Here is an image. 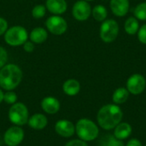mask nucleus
Wrapping results in <instances>:
<instances>
[{"instance_id":"nucleus-1","label":"nucleus","mask_w":146,"mask_h":146,"mask_svg":"<svg viewBox=\"0 0 146 146\" xmlns=\"http://www.w3.org/2000/svg\"><path fill=\"white\" fill-rule=\"evenodd\" d=\"M123 119V111L120 105L108 104L102 106L97 114L98 127L105 131L113 130Z\"/></svg>"},{"instance_id":"nucleus-2","label":"nucleus","mask_w":146,"mask_h":146,"mask_svg":"<svg viewBox=\"0 0 146 146\" xmlns=\"http://www.w3.org/2000/svg\"><path fill=\"white\" fill-rule=\"evenodd\" d=\"M22 70L14 63L5 64L0 69V86L6 91H13L22 80Z\"/></svg>"},{"instance_id":"nucleus-3","label":"nucleus","mask_w":146,"mask_h":146,"mask_svg":"<svg viewBox=\"0 0 146 146\" xmlns=\"http://www.w3.org/2000/svg\"><path fill=\"white\" fill-rule=\"evenodd\" d=\"M75 133L80 139L85 142H92L98 139L99 127L93 121L88 118H81L75 124Z\"/></svg>"},{"instance_id":"nucleus-4","label":"nucleus","mask_w":146,"mask_h":146,"mask_svg":"<svg viewBox=\"0 0 146 146\" xmlns=\"http://www.w3.org/2000/svg\"><path fill=\"white\" fill-rule=\"evenodd\" d=\"M3 36L5 43L10 46L22 45L29 37L27 30L22 26H13L9 27Z\"/></svg>"},{"instance_id":"nucleus-5","label":"nucleus","mask_w":146,"mask_h":146,"mask_svg":"<svg viewBox=\"0 0 146 146\" xmlns=\"http://www.w3.org/2000/svg\"><path fill=\"white\" fill-rule=\"evenodd\" d=\"M9 120L15 126H24L29 119V111L23 103H15L9 110Z\"/></svg>"},{"instance_id":"nucleus-6","label":"nucleus","mask_w":146,"mask_h":146,"mask_svg":"<svg viewBox=\"0 0 146 146\" xmlns=\"http://www.w3.org/2000/svg\"><path fill=\"white\" fill-rule=\"evenodd\" d=\"M119 31L118 22L114 19H108L102 22L99 29V36L103 42L110 44L117 38Z\"/></svg>"},{"instance_id":"nucleus-7","label":"nucleus","mask_w":146,"mask_h":146,"mask_svg":"<svg viewBox=\"0 0 146 146\" xmlns=\"http://www.w3.org/2000/svg\"><path fill=\"white\" fill-rule=\"evenodd\" d=\"M45 27L48 32H50V33L56 36H60L67 32L68 22L61 15H53L48 17V19L46 20Z\"/></svg>"},{"instance_id":"nucleus-8","label":"nucleus","mask_w":146,"mask_h":146,"mask_svg":"<svg viewBox=\"0 0 146 146\" xmlns=\"http://www.w3.org/2000/svg\"><path fill=\"white\" fill-rule=\"evenodd\" d=\"M126 86L130 94L135 96L139 95L145 90L146 79L140 74H133L127 79Z\"/></svg>"},{"instance_id":"nucleus-9","label":"nucleus","mask_w":146,"mask_h":146,"mask_svg":"<svg viewBox=\"0 0 146 146\" xmlns=\"http://www.w3.org/2000/svg\"><path fill=\"white\" fill-rule=\"evenodd\" d=\"M24 131L19 126L10 127L3 135V141L7 146H18L24 139Z\"/></svg>"},{"instance_id":"nucleus-10","label":"nucleus","mask_w":146,"mask_h":146,"mask_svg":"<svg viewBox=\"0 0 146 146\" xmlns=\"http://www.w3.org/2000/svg\"><path fill=\"white\" fill-rule=\"evenodd\" d=\"M72 15L78 21H85L92 15V7L89 2L78 0L72 8Z\"/></svg>"},{"instance_id":"nucleus-11","label":"nucleus","mask_w":146,"mask_h":146,"mask_svg":"<svg viewBox=\"0 0 146 146\" xmlns=\"http://www.w3.org/2000/svg\"><path fill=\"white\" fill-rule=\"evenodd\" d=\"M55 131L62 138H70L75 133V125L68 120L62 119L56 123Z\"/></svg>"},{"instance_id":"nucleus-12","label":"nucleus","mask_w":146,"mask_h":146,"mask_svg":"<svg viewBox=\"0 0 146 146\" xmlns=\"http://www.w3.org/2000/svg\"><path fill=\"white\" fill-rule=\"evenodd\" d=\"M110 7L115 16L123 17L129 11L130 3L129 0H110Z\"/></svg>"},{"instance_id":"nucleus-13","label":"nucleus","mask_w":146,"mask_h":146,"mask_svg":"<svg viewBox=\"0 0 146 146\" xmlns=\"http://www.w3.org/2000/svg\"><path fill=\"white\" fill-rule=\"evenodd\" d=\"M41 108L42 110L49 115H55L60 110V102L57 98L49 96L45 97L41 101Z\"/></svg>"},{"instance_id":"nucleus-14","label":"nucleus","mask_w":146,"mask_h":146,"mask_svg":"<svg viewBox=\"0 0 146 146\" xmlns=\"http://www.w3.org/2000/svg\"><path fill=\"white\" fill-rule=\"evenodd\" d=\"M45 7L51 14L61 15L67 11L68 3L66 0H46Z\"/></svg>"},{"instance_id":"nucleus-15","label":"nucleus","mask_w":146,"mask_h":146,"mask_svg":"<svg viewBox=\"0 0 146 146\" xmlns=\"http://www.w3.org/2000/svg\"><path fill=\"white\" fill-rule=\"evenodd\" d=\"M27 123L28 126L34 130H43L48 125V119L44 114L37 113L29 117Z\"/></svg>"},{"instance_id":"nucleus-16","label":"nucleus","mask_w":146,"mask_h":146,"mask_svg":"<svg viewBox=\"0 0 146 146\" xmlns=\"http://www.w3.org/2000/svg\"><path fill=\"white\" fill-rule=\"evenodd\" d=\"M114 136L120 140H125L128 139L133 133L132 126L127 122H120L114 129Z\"/></svg>"},{"instance_id":"nucleus-17","label":"nucleus","mask_w":146,"mask_h":146,"mask_svg":"<svg viewBox=\"0 0 146 146\" xmlns=\"http://www.w3.org/2000/svg\"><path fill=\"white\" fill-rule=\"evenodd\" d=\"M29 38L30 40L34 44H43L48 38V31L44 27H37L31 31Z\"/></svg>"},{"instance_id":"nucleus-18","label":"nucleus","mask_w":146,"mask_h":146,"mask_svg":"<svg viewBox=\"0 0 146 146\" xmlns=\"http://www.w3.org/2000/svg\"><path fill=\"white\" fill-rule=\"evenodd\" d=\"M63 92L70 97L76 96L80 91V83L75 79H68L62 85Z\"/></svg>"},{"instance_id":"nucleus-19","label":"nucleus","mask_w":146,"mask_h":146,"mask_svg":"<svg viewBox=\"0 0 146 146\" xmlns=\"http://www.w3.org/2000/svg\"><path fill=\"white\" fill-rule=\"evenodd\" d=\"M129 95H130V93L126 87H119V88L115 89L112 95L113 104H117V105L125 104L128 100Z\"/></svg>"},{"instance_id":"nucleus-20","label":"nucleus","mask_w":146,"mask_h":146,"mask_svg":"<svg viewBox=\"0 0 146 146\" xmlns=\"http://www.w3.org/2000/svg\"><path fill=\"white\" fill-rule=\"evenodd\" d=\"M139 21L137 18L134 16L128 17L125 23H124V30L128 35H134L137 34L139 29Z\"/></svg>"},{"instance_id":"nucleus-21","label":"nucleus","mask_w":146,"mask_h":146,"mask_svg":"<svg viewBox=\"0 0 146 146\" xmlns=\"http://www.w3.org/2000/svg\"><path fill=\"white\" fill-rule=\"evenodd\" d=\"M92 15L97 21L103 22L106 20L108 16V10L106 7L103 4H98L92 9Z\"/></svg>"},{"instance_id":"nucleus-22","label":"nucleus","mask_w":146,"mask_h":146,"mask_svg":"<svg viewBox=\"0 0 146 146\" xmlns=\"http://www.w3.org/2000/svg\"><path fill=\"white\" fill-rule=\"evenodd\" d=\"M134 17L139 21H146V2H142L136 5L133 10Z\"/></svg>"},{"instance_id":"nucleus-23","label":"nucleus","mask_w":146,"mask_h":146,"mask_svg":"<svg viewBox=\"0 0 146 146\" xmlns=\"http://www.w3.org/2000/svg\"><path fill=\"white\" fill-rule=\"evenodd\" d=\"M102 146H125L123 140L117 139L114 135H108L102 139Z\"/></svg>"},{"instance_id":"nucleus-24","label":"nucleus","mask_w":146,"mask_h":146,"mask_svg":"<svg viewBox=\"0 0 146 146\" xmlns=\"http://www.w3.org/2000/svg\"><path fill=\"white\" fill-rule=\"evenodd\" d=\"M46 7L44 4H37L32 9V16L35 19H41L46 14Z\"/></svg>"},{"instance_id":"nucleus-25","label":"nucleus","mask_w":146,"mask_h":146,"mask_svg":"<svg viewBox=\"0 0 146 146\" xmlns=\"http://www.w3.org/2000/svg\"><path fill=\"white\" fill-rule=\"evenodd\" d=\"M17 101V95L13 91H6L3 93V102L8 104H14Z\"/></svg>"},{"instance_id":"nucleus-26","label":"nucleus","mask_w":146,"mask_h":146,"mask_svg":"<svg viewBox=\"0 0 146 146\" xmlns=\"http://www.w3.org/2000/svg\"><path fill=\"white\" fill-rule=\"evenodd\" d=\"M137 35L139 41L143 44H146V23L139 27Z\"/></svg>"},{"instance_id":"nucleus-27","label":"nucleus","mask_w":146,"mask_h":146,"mask_svg":"<svg viewBox=\"0 0 146 146\" xmlns=\"http://www.w3.org/2000/svg\"><path fill=\"white\" fill-rule=\"evenodd\" d=\"M8 61V52L7 50L0 45V69L6 64Z\"/></svg>"},{"instance_id":"nucleus-28","label":"nucleus","mask_w":146,"mask_h":146,"mask_svg":"<svg viewBox=\"0 0 146 146\" xmlns=\"http://www.w3.org/2000/svg\"><path fill=\"white\" fill-rule=\"evenodd\" d=\"M64 146H88L87 142H85L81 139H73L68 141Z\"/></svg>"},{"instance_id":"nucleus-29","label":"nucleus","mask_w":146,"mask_h":146,"mask_svg":"<svg viewBox=\"0 0 146 146\" xmlns=\"http://www.w3.org/2000/svg\"><path fill=\"white\" fill-rule=\"evenodd\" d=\"M35 44L34 43H33L31 40L30 41H28V40H27L22 45H23V50L26 51V52H27V53H30V52H33V50H34V49H35V45H34Z\"/></svg>"},{"instance_id":"nucleus-30","label":"nucleus","mask_w":146,"mask_h":146,"mask_svg":"<svg viewBox=\"0 0 146 146\" xmlns=\"http://www.w3.org/2000/svg\"><path fill=\"white\" fill-rule=\"evenodd\" d=\"M8 28H9V27H8V21L4 18L0 17V36L1 35H3L5 33V32L7 31Z\"/></svg>"},{"instance_id":"nucleus-31","label":"nucleus","mask_w":146,"mask_h":146,"mask_svg":"<svg viewBox=\"0 0 146 146\" xmlns=\"http://www.w3.org/2000/svg\"><path fill=\"white\" fill-rule=\"evenodd\" d=\"M125 146H143L142 143L140 142L139 139H136V138H133V139H129L127 144H125Z\"/></svg>"},{"instance_id":"nucleus-32","label":"nucleus","mask_w":146,"mask_h":146,"mask_svg":"<svg viewBox=\"0 0 146 146\" xmlns=\"http://www.w3.org/2000/svg\"><path fill=\"white\" fill-rule=\"evenodd\" d=\"M3 101V92L0 89V104Z\"/></svg>"},{"instance_id":"nucleus-33","label":"nucleus","mask_w":146,"mask_h":146,"mask_svg":"<svg viewBox=\"0 0 146 146\" xmlns=\"http://www.w3.org/2000/svg\"><path fill=\"white\" fill-rule=\"evenodd\" d=\"M84 1H86V2H92V1H94V0H84Z\"/></svg>"},{"instance_id":"nucleus-34","label":"nucleus","mask_w":146,"mask_h":146,"mask_svg":"<svg viewBox=\"0 0 146 146\" xmlns=\"http://www.w3.org/2000/svg\"><path fill=\"white\" fill-rule=\"evenodd\" d=\"M145 146H146V145H145Z\"/></svg>"}]
</instances>
